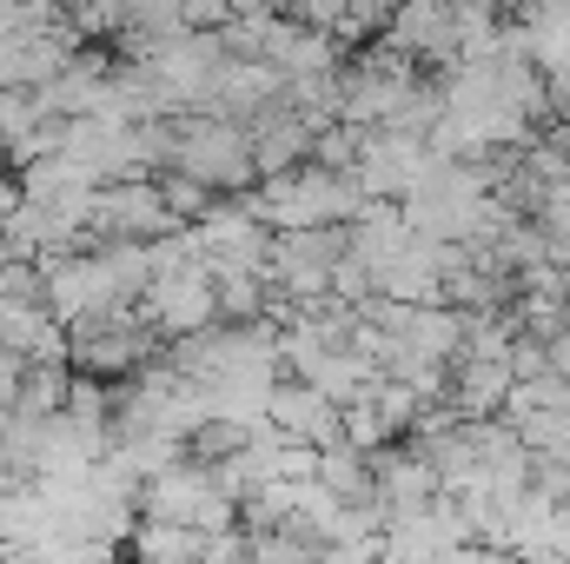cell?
<instances>
[{
	"instance_id": "obj_1",
	"label": "cell",
	"mask_w": 570,
	"mask_h": 564,
	"mask_svg": "<svg viewBox=\"0 0 570 564\" xmlns=\"http://www.w3.org/2000/svg\"><path fill=\"white\" fill-rule=\"evenodd\" d=\"M173 166L193 173V179H206L213 193H246L259 179L246 127L226 120V114H206V107L173 114Z\"/></svg>"
},
{
	"instance_id": "obj_2",
	"label": "cell",
	"mask_w": 570,
	"mask_h": 564,
	"mask_svg": "<svg viewBox=\"0 0 570 564\" xmlns=\"http://www.w3.org/2000/svg\"><path fill=\"white\" fill-rule=\"evenodd\" d=\"M134 312H140L159 339H179V332L213 325V319H219V292H213L206 260H193V266H179V273H153Z\"/></svg>"
},
{
	"instance_id": "obj_3",
	"label": "cell",
	"mask_w": 570,
	"mask_h": 564,
	"mask_svg": "<svg viewBox=\"0 0 570 564\" xmlns=\"http://www.w3.org/2000/svg\"><path fill=\"white\" fill-rule=\"evenodd\" d=\"M87 226L100 240H153L166 226H179L153 186V173H134V179H100L94 200H87Z\"/></svg>"
},
{
	"instance_id": "obj_4",
	"label": "cell",
	"mask_w": 570,
	"mask_h": 564,
	"mask_svg": "<svg viewBox=\"0 0 570 564\" xmlns=\"http://www.w3.org/2000/svg\"><path fill=\"white\" fill-rule=\"evenodd\" d=\"M266 419L279 425L285 438L325 445V438H338V399H325L318 386H305V379L279 372V379H273V392H266Z\"/></svg>"
},
{
	"instance_id": "obj_5",
	"label": "cell",
	"mask_w": 570,
	"mask_h": 564,
	"mask_svg": "<svg viewBox=\"0 0 570 564\" xmlns=\"http://www.w3.org/2000/svg\"><path fill=\"white\" fill-rule=\"evenodd\" d=\"M246 140H253V166H259V179H266V173H285V166L305 159V146H312V120H305L298 107L273 100L259 120H246Z\"/></svg>"
},
{
	"instance_id": "obj_6",
	"label": "cell",
	"mask_w": 570,
	"mask_h": 564,
	"mask_svg": "<svg viewBox=\"0 0 570 564\" xmlns=\"http://www.w3.org/2000/svg\"><path fill=\"white\" fill-rule=\"evenodd\" d=\"M94 186H100V179H94L67 146H60V153H40V159L20 166V193H27V200H47V206H87Z\"/></svg>"
},
{
	"instance_id": "obj_7",
	"label": "cell",
	"mask_w": 570,
	"mask_h": 564,
	"mask_svg": "<svg viewBox=\"0 0 570 564\" xmlns=\"http://www.w3.org/2000/svg\"><path fill=\"white\" fill-rule=\"evenodd\" d=\"M67 379H73V366H67V359H27L7 412H13V419H53V412L67 406Z\"/></svg>"
},
{
	"instance_id": "obj_8",
	"label": "cell",
	"mask_w": 570,
	"mask_h": 564,
	"mask_svg": "<svg viewBox=\"0 0 570 564\" xmlns=\"http://www.w3.org/2000/svg\"><path fill=\"white\" fill-rule=\"evenodd\" d=\"M127 552H146V558H199L206 552V532L199 525H179V518H140L127 532Z\"/></svg>"
},
{
	"instance_id": "obj_9",
	"label": "cell",
	"mask_w": 570,
	"mask_h": 564,
	"mask_svg": "<svg viewBox=\"0 0 570 564\" xmlns=\"http://www.w3.org/2000/svg\"><path fill=\"white\" fill-rule=\"evenodd\" d=\"M153 186H159V200H166V213H173L179 226H193V220L219 200L206 179H193V173H179V166H159V173H153Z\"/></svg>"
},
{
	"instance_id": "obj_10",
	"label": "cell",
	"mask_w": 570,
	"mask_h": 564,
	"mask_svg": "<svg viewBox=\"0 0 570 564\" xmlns=\"http://www.w3.org/2000/svg\"><path fill=\"white\" fill-rule=\"evenodd\" d=\"M33 120H40V100H33V87H0V153H7V140H20Z\"/></svg>"
},
{
	"instance_id": "obj_11",
	"label": "cell",
	"mask_w": 570,
	"mask_h": 564,
	"mask_svg": "<svg viewBox=\"0 0 570 564\" xmlns=\"http://www.w3.org/2000/svg\"><path fill=\"white\" fill-rule=\"evenodd\" d=\"M20 366H27V359H20L13 346H0V412L13 406V386H20Z\"/></svg>"
},
{
	"instance_id": "obj_12",
	"label": "cell",
	"mask_w": 570,
	"mask_h": 564,
	"mask_svg": "<svg viewBox=\"0 0 570 564\" xmlns=\"http://www.w3.org/2000/svg\"><path fill=\"white\" fill-rule=\"evenodd\" d=\"M13 206H20V179H7V173H0V233H7V220H13Z\"/></svg>"
}]
</instances>
